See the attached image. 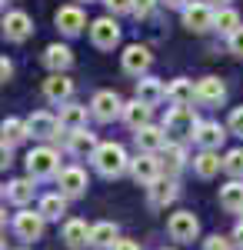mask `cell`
Segmentation results:
<instances>
[{"mask_svg":"<svg viewBox=\"0 0 243 250\" xmlns=\"http://www.w3.org/2000/svg\"><path fill=\"white\" fill-rule=\"evenodd\" d=\"M230 50H233L237 57H243V27L233 34V37H230Z\"/></svg>","mask_w":243,"mask_h":250,"instance_id":"obj_40","label":"cell"},{"mask_svg":"<svg viewBox=\"0 0 243 250\" xmlns=\"http://www.w3.org/2000/svg\"><path fill=\"white\" fill-rule=\"evenodd\" d=\"M220 204H223V210H230V213H240L243 210V184H240V180H233V184L220 187Z\"/></svg>","mask_w":243,"mask_h":250,"instance_id":"obj_27","label":"cell"},{"mask_svg":"<svg viewBox=\"0 0 243 250\" xmlns=\"http://www.w3.org/2000/svg\"><path fill=\"white\" fill-rule=\"evenodd\" d=\"M150 110H153V107H147L143 100H130V104L123 107V120H127V127H130V130L147 127V124H150Z\"/></svg>","mask_w":243,"mask_h":250,"instance_id":"obj_25","label":"cell"},{"mask_svg":"<svg viewBox=\"0 0 243 250\" xmlns=\"http://www.w3.org/2000/svg\"><path fill=\"white\" fill-rule=\"evenodd\" d=\"M153 7H157V0H133V14H137V17L153 14Z\"/></svg>","mask_w":243,"mask_h":250,"instance_id":"obj_38","label":"cell"},{"mask_svg":"<svg viewBox=\"0 0 243 250\" xmlns=\"http://www.w3.org/2000/svg\"><path fill=\"white\" fill-rule=\"evenodd\" d=\"M7 200L10 204H17V207H23L27 200H34V180H10L7 184Z\"/></svg>","mask_w":243,"mask_h":250,"instance_id":"obj_28","label":"cell"},{"mask_svg":"<svg viewBox=\"0 0 243 250\" xmlns=\"http://www.w3.org/2000/svg\"><path fill=\"white\" fill-rule=\"evenodd\" d=\"M94 167L103 173V177H120V173L130 167V160H127V154H123L120 144H100L94 150Z\"/></svg>","mask_w":243,"mask_h":250,"instance_id":"obj_1","label":"cell"},{"mask_svg":"<svg viewBox=\"0 0 243 250\" xmlns=\"http://www.w3.org/2000/svg\"><path fill=\"white\" fill-rule=\"evenodd\" d=\"M43 63H47L54 74H63V70H70L74 54H70V47H63V43H50L47 54H43Z\"/></svg>","mask_w":243,"mask_h":250,"instance_id":"obj_22","label":"cell"},{"mask_svg":"<svg viewBox=\"0 0 243 250\" xmlns=\"http://www.w3.org/2000/svg\"><path fill=\"white\" fill-rule=\"evenodd\" d=\"M110 250H140V244H137V240H117Z\"/></svg>","mask_w":243,"mask_h":250,"instance_id":"obj_41","label":"cell"},{"mask_svg":"<svg viewBox=\"0 0 243 250\" xmlns=\"http://www.w3.org/2000/svg\"><path fill=\"white\" fill-rule=\"evenodd\" d=\"M193 140L200 144V150H220L223 140H226V130L220 127V124H213V120H203V124L197 127Z\"/></svg>","mask_w":243,"mask_h":250,"instance_id":"obj_13","label":"cell"},{"mask_svg":"<svg viewBox=\"0 0 243 250\" xmlns=\"http://www.w3.org/2000/svg\"><path fill=\"white\" fill-rule=\"evenodd\" d=\"M206 3H210V7H226L230 0H206Z\"/></svg>","mask_w":243,"mask_h":250,"instance_id":"obj_45","label":"cell"},{"mask_svg":"<svg viewBox=\"0 0 243 250\" xmlns=\"http://www.w3.org/2000/svg\"><path fill=\"white\" fill-rule=\"evenodd\" d=\"M43 97L50 104H67L74 97V80H67L63 74H50V77L43 80Z\"/></svg>","mask_w":243,"mask_h":250,"instance_id":"obj_14","label":"cell"},{"mask_svg":"<svg viewBox=\"0 0 243 250\" xmlns=\"http://www.w3.org/2000/svg\"><path fill=\"white\" fill-rule=\"evenodd\" d=\"M160 170H163V167H160V160L153 154H140L137 160H130V173H133L137 184H147L150 187L153 180H160Z\"/></svg>","mask_w":243,"mask_h":250,"instance_id":"obj_11","label":"cell"},{"mask_svg":"<svg viewBox=\"0 0 243 250\" xmlns=\"http://www.w3.org/2000/svg\"><path fill=\"white\" fill-rule=\"evenodd\" d=\"M213 20H217V14H213L210 3H187V7H183V27H187V30L203 34V30L213 27Z\"/></svg>","mask_w":243,"mask_h":250,"instance_id":"obj_7","label":"cell"},{"mask_svg":"<svg viewBox=\"0 0 243 250\" xmlns=\"http://www.w3.org/2000/svg\"><path fill=\"white\" fill-rule=\"evenodd\" d=\"M30 34H34V20L27 17L23 10H14V14L3 17V37H7V40L20 43V40H27Z\"/></svg>","mask_w":243,"mask_h":250,"instance_id":"obj_10","label":"cell"},{"mask_svg":"<svg viewBox=\"0 0 243 250\" xmlns=\"http://www.w3.org/2000/svg\"><path fill=\"white\" fill-rule=\"evenodd\" d=\"M150 63H153V57H150V50L143 47V43H130V47L123 50V70H127V74H133V77L147 74Z\"/></svg>","mask_w":243,"mask_h":250,"instance_id":"obj_12","label":"cell"},{"mask_svg":"<svg viewBox=\"0 0 243 250\" xmlns=\"http://www.w3.org/2000/svg\"><path fill=\"white\" fill-rule=\"evenodd\" d=\"M167 100L173 104V107H190V104L197 100V87H193V80L177 77V80L167 87Z\"/></svg>","mask_w":243,"mask_h":250,"instance_id":"obj_17","label":"cell"},{"mask_svg":"<svg viewBox=\"0 0 243 250\" xmlns=\"http://www.w3.org/2000/svg\"><path fill=\"white\" fill-rule=\"evenodd\" d=\"M167 233L173 240H180V244H193L197 233H200V220L193 217V210H177V213H170V220H167Z\"/></svg>","mask_w":243,"mask_h":250,"instance_id":"obj_3","label":"cell"},{"mask_svg":"<svg viewBox=\"0 0 243 250\" xmlns=\"http://www.w3.org/2000/svg\"><path fill=\"white\" fill-rule=\"evenodd\" d=\"M223 170L233 173V177H243V150H230V154H226Z\"/></svg>","mask_w":243,"mask_h":250,"instance_id":"obj_35","label":"cell"},{"mask_svg":"<svg viewBox=\"0 0 243 250\" xmlns=\"http://www.w3.org/2000/svg\"><path fill=\"white\" fill-rule=\"evenodd\" d=\"M0 74H3V80H10V74H14V63H10V60H3V63H0Z\"/></svg>","mask_w":243,"mask_h":250,"instance_id":"obj_42","label":"cell"},{"mask_svg":"<svg viewBox=\"0 0 243 250\" xmlns=\"http://www.w3.org/2000/svg\"><path fill=\"white\" fill-rule=\"evenodd\" d=\"M30 137V127L23 124V120H17V117H7L3 120V144H20V140H27Z\"/></svg>","mask_w":243,"mask_h":250,"instance_id":"obj_33","label":"cell"},{"mask_svg":"<svg viewBox=\"0 0 243 250\" xmlns=\"http://www.w3.org/2000/svg\"><path fill=\"white\" fill-rule=\"evenodd\" d=\"M233 244L243 247V224H237V230H233Z\"/></svg>","mask_w":243,"mask_h":250,"instance_id":"obj_43","label":"cell"},{"mask_svg":"<svg viewBox=\"0 0 243 250\" xmlns=\"http://www.w3.org/2000/svg\"><path fill=\"white\" fill-rule=\"evenodd\" d=\"M147 190H150V204H153V207H167V204L177 200V193H180L173 180H153Z\"/></svg>","mask_w":243,"mask_h":250,"instance_id":"obj_24","label":"cell"},{"mask_svg":"<svg viewBox=\"0 0 243 250\" xmlns=\"http://www.w3.org/2000/svg\"><path fill=\"white\" fill-rule=\"evenodd\" d=\"M230 130L237 137H243V107H233V114H230Z\"/></svg>","mask_w":243,"mask_h":250,"instance_id":"obj_37","label":"cell"},{"mask_svg":"<svg viewBox=\"0 0 243 250\" xmlns=\"http://www.w3.org/2000/svg\"><path fill=\"white\" fill-rule=\"evenodd\" d=\"M163 250H167V247H163Z\"/></svg>","mask_w":243,"mask_h":250,"instance_id":"obj_46","label":"cell"},{"mask_svg":"<svg viewBox=\"0 0 243 250\" xmlns=\"http://www.w3.org/2000/svg\"><path fill=\"white\" fill-rule=\"evenodd\" d=\"M213 27H217L220 34H226V37H233V34L240 30L243 23H240V14H237V10H230V7H220V10H217V20H213Z\"/></svg>","mask_w":243,"mask_h":250,"instance_id":"obj_30","label":"cell"},{"mask_svg":"<svg viewBox=\"0 0 243 250\" xmlns=\"http://www.w3.org/2000/svg\"><path fill=\"white\" fill-rule=\"evenodd\" d=\"M226 97V87L220 77H203L197 80V100L200 104H210V107H217V104H223Z\"/></svg>","mask_w":243,"mask_h":250,"instance_id":"obj_15","label":"cell"},{"mask_svg":"<svg viewBox=\"0 0 243 250\" xmlns=\"http://www.w3.org/2000/svg\"><path fill=\"white\" fill-rule=\"evenodd\" d=\"M97 147V137L90 134V130H74L70 134V154H77V157H83V154H94Z\"/></svg>","mask_w":243,"mask_h":250,"instance_id":"obj_32","label":"cell"},{"mask_svg":"<svg viewBox=\"0 0 243 250\" xmlns=\"http://www.w3.org/2000/svg\"><path fill=\"white\" fill-rule=\"evenodd\" d=\"M197 127H200V120H197V114H193L190 107H170L167 117H163V130L173 134L177 140L193 137V134H197Z\"/></svg>","mask_w":243,"mask_h":250,"instance_id":"obj_2","label":"cell"},{"mask_svg":"<svg viewBox=\"0 0 243 250\" xmlns=\"http://www.w3.org/2000/svg\"><path fill=\"white\" fill-rule=\"evenodd\" d=\"M183 164H187V150H183L180 144H170V147H163V170H167V173L183 170Z\"/></svg>","mask_w":243,"mask_h":250,"instance_id":"obj_34","label":"cell"},{"mask_svg":"<svg viewBox=\"0 0 243 250\" xmlns=\"http://www.w3.org/2000/svg\"><path fill=\"white\" fill-rule=\"evenodd\" d=\"M203 250H233V240H226L220 233H213L210 240H203Z\"/></svg>","mask_w":243,"mask_h":250,"instance_id":"obj_36","label":"cell"},{"mask_svg":"<svg viewBox=\"0 0 243 250\" xmlns=\"http://www.w3.org/2000/svg\"><path fill=\"white\" fill-rule=\"evenodd\" d=\"M163 97H167V87H163L160 80H153V77H140L137 80V100H143L147 107H157Z\"/></svg>","mask_w":243,"mask_h":250,"instance_id":"obj_21","label":"cell"},{"mask_svg":"<svg viewBox=\"0 0 243 250\" xmlns=\"http://www.w3.org/2000/svg\"><path fill=\"white\" fill-rule=\"evenodd\" d=\"M90 230H94V227H87L83 220H67V224H63V244L74 247V250L87 247V244H90Z\"/></svg>","mask_w":243,"mask_h":250,"instance_id":"obj_23","label":"cell"},{"mask_svg":"<svg viewBox=\"0 0 243 250\" xmlns=\"http://www.w3.org/2000/svg\"><path fill=\"white\" fill-rule=\"evenodd\" d=\"M14 233H17L20 240H40V233H43V213L40 210H20L14 217Z\"/></svg>","mask_w":243,"mask_h":250,"instance_id":"obj_6","label":"cell"},{"mask_svg":"<svg viewBox=\"0 0 243 250\" xmlns=\"http://www.w3.org/2000/svg\"><path fill=\"white\" fill-rule=\"evenodd\" d=\"M57 167H60V154L54 147H34L27 154V170L30 177H54Z\"/></svg>","mask_w":243,"mask_h":250,"instance_id":"obj_4","label":"cell"},{"mask_svg":"<svg viewBox=\"0 0 243 250\" xmlns=\"http://www.w3.org/2000/svg\"><path fill=\"white\" fill-rule=\"evenodd\" d=\"M117 240H120V227H117L113 220H100V224H94V230H90V244H94V247L110 250Z\"/></svg>","mask_w":243,"mask_h":250,"instance_id":"obj_20","label":"cell"},{"mask_svg":"<svg viewBox=\"0 0 243 250\" xmlns=\"http://www.w3.org/2000/svg\"><path fill=\"white\" fill-rule=\"evenodd\" d=\"M40 213H43V220H60V213L67 210V197L63 193H47L43 200H40Z\"/></svg>","mask_w":243,"mask_h":250,"instance_id":"obj_31","label":"cell"},{"mask_svg":"<svg viewBox=\"0 0 243 250\" xmlns=\"http://www.w3.org/2000/svg\"><path fill=\"white\" fill-rule=\"evenodd\" d=\"M123 107H127V104L113 94V90H100V94L90 100L94 117H97V120H103V124H107V120H113V117H120V114H123Z\"/></svg>","mask_w":243,"mask_h":250,"instance_id":"obj_8","label":"cell"},{"mask_svg":"<svg viewBox=\"0 0 243 250\" xmlns=\"http://www.w3.org/2000/svg\"><path fill=\"white\" fill-rule=\"evenodd\" d=\"M137 147L143 150V154H157V150H163L167 147V130L163 127H140L137 130Z\"/></svg>","mask_w":243,"mask_h":250,"instance_id":"obj_16","label":"cell"},{"mask_svg":"<svg viewBox=\"0 0 243 250\" xmlns=\"http://www.w3.org/2000/svg\"><path fill=\"white\" fill-rule=\"evenodd\" d=\"M57 184H60V193L70 200V197H83L87 190V173L80 170V167H63V170L57 173Z\"/></svg>","mask_w":243,"mask_h":250,"instance_id":"obj_9","label":"cell"},{"mask_svg":"<svg viewBox=\"0 0 243 250\" xmlns=\"http://www.w3.org/2000/svg\"><path fill=\"white\" fill-rule=\"evenodd\" d=\"M193 167H197V173H200V177H213V173H220L223 160H220V154H217V150H200V154H197V160H193Z\"/></svg>","mask_w":243,"mask_h":250,"instance_id":"obj_29","label":"cell"},{"mask_svg":"<svg viewBox=\"0 0 243 250\" xmlns=\"http://www.w3.org/2000/svg\"><path fill=\"white\" fill-rule=\"evenodd\" d=\"M90 40H94V47L100 50H113L117 43H120V27H117V20L113 17H100L90 23Z\"/></svg>","mask_w":243,"mask_h":250,"instance_id":"obj_5","label":"cell"},{"mask_svg":"<svg viewBox=\"0 0 243 250\" xmlns=\"http://www.w3.org/2000/svg\"><path fill=\"white\" fill-rule=\"evenodd\" d=\"M27 127H30V134L40 137V140H50V137H57V130H60V117L47 114V110H40V114H34L30 120H27Z\"/></svg>","mask_w":243,"mask_h":250,"instance_id":"obj_19","label":"cell"},{"mask_svg":"<svg viewBox=\"0 0 243 250\" xmlns=\"http://www.w3.org/2000/svg\"><path fill=\"white\" fill-rule=\"evenodd\" d=\"M83 23H87V17H83L80 7H60V10H57V27H60L67 37H77V34L83 30Z\"/></svg>","mask_w":243,"mask_h":250,"instance_id":"obj_18","label":"cell"},{"mask_svg":"<svg viewBox=\"0 0 243 250\" xmlns=\"http://www.w3.org/2000/svg\"><path fill=\"white\" fill-rule=\"evenodd\" d=\"M160 3H167V7H180V10H183L190 0H160Z\"/></svg>","mask_w":243,"mask_h":250,"instance_id":"obj_44","label":"cell"},{"mask_svg":"<svg viewBox=\"0 0 243 250\" xmlns=\"http://www.w3.org/2000/svg\"><path fill=\"white\" fill-rule=\"evenodd\" d=\"M60 127L63 130H83L87 127V107H80V104H67L63 110H60Z\"/></svg>","mask_w":243,"mask_h":250,"instance_id":"obj_26","label":"cell"},{"mask_svg":"<svg viewBox=\"0 0 243 250\" xmlns=\"http://www.w3.org/2000/svg\"><path fill=\"white\" fill-rule=\"evenodd\" d=\"M107 7H110L113 14H127V10H133V0H103Z\"/></svg>","mask_w":243,"mask_h":250,"instance_id":"obj_39","label":"cell"}]
</instances>
